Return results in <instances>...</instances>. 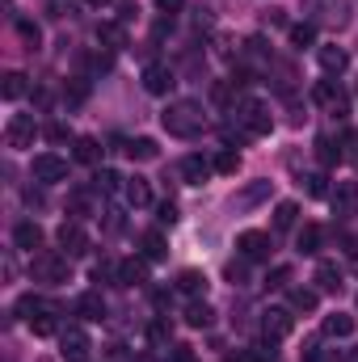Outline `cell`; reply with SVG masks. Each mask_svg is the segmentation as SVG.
I'll use <instances>...</instances> for the list:
<instances>
[{
    "label": "cell",
    "instance_id": "e575fe53",
    "mask_svg": "<svg viewBox=\"0 0 358 362\" xmlns=\"http://www.w3.org/2000/svg\"><path fill=\"white\" fill-rule=\"evenodd\" d=\"M215 173H236L241 169V152H232V148H224V152H215Z\"/></svg>",
    "mask_w": 358,
    "mask_h": 362
},
{
    "label": "cell",
    "instance_id": "f5cc1de1",
    "mask_svg": "<svg viewBox=\"0 0 358 362\" xmlns=\"http://www.w3.org/2000/svg\"><path fill=\"white\" fill-rule=\"evenodd\" d=\"M266 21H270V25H282L287 17H282V8H270V13H266Z\"/></svg>",
    "mask_w": 358,
    "mask_h": 362
},
{
    "label": "cell",
    "instance_id": "44dd1931",
    "mask_svg": "<svg viewBox=\"0 0 358 362\" xmlns=\"http://www.w3.org/2000/svg\"><path fill=\"white\" fill-rule=\"evenodd\" d=\"M321 240H325V232H321L316 223H304V232L295 236V249H299L304 257H312V253H321Z\"/></svg>",
    "mask_w": 358,
    "mask_h": 362
},
{
    "label": "cell",
    "instance_id": "9c48e42d",
    "mask_svg": "<svg viewBox=\"0 0 358 362\" xmlns=\"http://www.w3.org/2000/svg\"><path fill=\"white\" fill-rule=\"evenodd\" d=\"M173 85H178V76H173L169 64H148V68H144V89L152 93V97H165Z\"/></svg>",
    "mask_w": 358,
    "mask_h": 362
},
{
    "label": "cell",
    "instance_id": "7bdbcfd3",
    "mask_svg": "<svg viewBox=\"0 0 358 362\" xmlns=\"http://www.w3.org/2000/svg\"><path fill=\"white\" fill-rule=\"evenodd\" d=\"M42 135H47V139H51V144H68V135H72V131H68V127H64V122H51V127H47V131H42Z\"/></svg>",
    "mask_w": 358,
    "mask_h": 362
},
{
    "label": "cell",
    "instance_id": "4dcf8cb0",
    "mask_svg": "<svg viewBox=\"0 0 358 362\" xmlns=\"http://www.w3.org/2000/svg\"><path fill=\"white\" fill-rule=\"evenodd\" d=\"M312 42H316V25H312V21L291 25V47H299V51H304V47H312Z\"/></svg>",
    "mask_w": 358,
    "mask_h": 362
},
{
    "label": "cell",
    "instance_id": "7c38bea8",
    "mask_svg": "<svg viewBox=\"0 0 358 362\" xmlns=\"http://www.w3.org/2000/svg\"><path fill=\"white\" fill-rule=\"evenodd\" d=\"M291 329H295V316L287 308H270L266 316H262V333H266L270 341H282Z\"/></svg>",
    "mask_w": 358,
    "mask_h": 362
},
{
    "label": "cell",
    "instance_id": "d590c367",
    "mask_svg": "<svg viewBox=\"0 0 358 362\" xmlns=\"http://www.w3.org/2000/svg\"><path fill=\"white\" fill-rule=\"evenodd\" d=\"M38 312H47V303H42L38 295H21V299H17V316H21V320H34Z\"/></svg>",
    "mask_w": 358,
    "mask_h": 362
},
{
    "label": "cell",
    "instance_id": "ac0fdd59",
    "mask_svg": "<svg viewBox=\"0 0 358 362\" xmlns=\"http://www.w3.org/2000/svg\"><path fill=\"white\" fill-rule=\"evenodd\" d=\"M139 282H148V257H131V262H122V270H118V286H139Z\"/></svg>",
    "mask_w": 358,
    "mask_h": 362
},
{
    "label": "cell",
    "instance_id": "6da1fadb",
    "mask_svg": "<svg viewBox=\"0 0 358 362\" xmlns=\"http://www.w3.org/2000/svg\"><path fill=\"white\" fill-rule=\"evenodd\" d=\"M161 127H165L173 139H194V135H202L207 114H202L198 101H169V110L161 114Z\"/></svg>",
    "mask_w": 358,
    "mask_h": 362
},
{
    "label": "cell",
    "instance_id": "4fadbf2b",
    "mask_svg": "<svg viewBox=\"0 0 358 362\" xmlns=\"http://www.w3.org/2000/svg\"><path fill=\"white\" fill-rule=\"evenodd\" d=\"M312 282H316L321 295H337V291H342V266H337V262H321L316 274H312Z\"/></svg>",
    "mask_w": 358,
    "mask_h": 362
},
{
    "label": "cell",
    "instance_id": "db71d44e",
    "mask_svg": "<svg viewBox=\"0 0 358 362\" xmlns=\"http://www.w3.org/2000/svg\"><path fill=\"white\" fill-rule=\"evenodd\" d=\"M85 4H93V8H105V4H110V0H85Z\"/></svg>",
    "mask_w": 358,
    "mask_h": 362
},
{
    "label": "cell",
    "instance_id": "d4e9b609",
    "mask_svg": "<svg viewBox=\"0 0 358 362\" xmlns=\"http://www.w3.org/2000/svg\"><path fill=\"white\" fill-rule=\"evenodd\" d=\"M316 303H321V291H312V286L291 291V312H316Z\"/></svg>",
    "mask_w": 358,
    "mask_h": 362
},
{
    "label": "cell",
    "instance_id": "d6a6232c",
    "mask_svg": "<svg viewBox=\"0 0 358 362\" xmlns=\"http://www.w3.org/2000/svg\"><path fill=\"white\" fill-rule=\"evenodd\" d=\"M30 329H34V337H55V333H59V325H55L51 308H47V312H38V316L30 320Z\"/></svg>",
    "mask_w": 358,
    "mask_h": 362
},
{
    "label": "cell",
    "instance_id": "2e32d148",
    "mask_svg": "<svg viewBox=\"0 0 358 362\" xmlns=\"http://www.w3.org/2000/svg\"><path fill=\"white\" fill-rule=\"evenodd\" d=\"M321 329H325V337H350V333L358 329V320L350 316V312H333V316L321 320Z\"/></svg>",
    "mask_w": 358,
    "mask_h": 362
},
{
    "label": "cell",
    "instance_id": "4316f807",
    "mask_svg": "<svg viewBox=\"0 0 358 362\" xmlns=\"http://www.w3.org/2000/svg\"><path fill=\"white\" fill-rule=\"evenodd\" d=\"M178 291H181V295H202V291H207V274L181 270L178 274Z\"/></svg>",
    "mask_w": 358,
    "mask_h": 362
},
{
    "label": "cell",
    "instance_id": "816d5d0a",
    "mask_svg": "<svg viewBox=\"0 0 358 362\" xmlns=\"http://www.w3.org/2000/svg\"><path fill=\"white\" fill-rule=\"evenodd\" d=\"M215 101H232V85H215Z\"/></svg>",
    "mask_w": 358,
    "mask_h": 362
},
{
    "label": "cell",
    "instance_id": "60d3db41",
    "mask_svg": "<svg viewBox=\"0 0 358 362\" xmlns=\"http://www.w3.org/2000/svg\"><path fill=\"white\" fill-rule=\"evenodd\" d=\"M287 282H291V270H287V266H274V270H270V278H266V286H274V291H282Z\"/></svg>",
    "mask_w": 358,
    "mask_h": 362
},
{
    "label": "cell",
    "instance_id": "52a82bcc",
    "mask_svg": "<svg viewBox=\"0 0 358 362\" xmlns=\"http://www.w3.org/2000/svg\"><path fill=\"white\" fill-rule=\"evenodd\" d=\"M89 333L85 329H64L59 333V354H64V362H89Z\"/></svg>",
    "mask_w": 358,
    "mask_h": 362
},
{
    "label": "cell",
    "instance_id": "5bb4252c",
    "mask_svg": "<svg viewBox=\"0 0 358 362\" xmlns=\"http://www.w3.org/2000/svg\"><path fill=\"white\" fill-rule=\"evenodd\" d=\"M211 173H215V165H211L207 156H185V160H181V181H185V185H202Z\"/></svg>",
    "mask_w": 358,
    "mask_h": 362
},
{
    "label": "cell",
    "instance_id": "cb8c5ba5",
    "mask_svg": "<svg viewBox=\"0 0 358 362\" xmlns=\"http://www.w3.org/2000/svg\"><path fill=\"white\" fill-rule=\"evenodd\" d=\"M76 312H81L85 320H101V316H105V299H101V291H85V295L76 299Z\"/></svg>",
    "mask_w": 358,
    "mask_h": 362
},
{
    "label": "cell",
    "instance_id": "7402d4cb",
    "mask_svg": "<svg viewBox=\"0 0 358 362\" xmlns=\"http://www.w3.org/2000/svg\"><path fill=\"white\" fill-rule=\"evenodd\" d=\"M139 249H144L148 262H165V257H169V245H165L161 232H144V236H139Z\"/></svg>",
    "mask_w": 358,
    "mask_h": 362
},
{
    "label": "cell",
    "instance_id": "ffe728a7",
    "mask_svg": "<svg viewBox=\"0 0 358 362\" xmlns=\"http://www.w3.org/2000/svg\"><path fill=\"white\" fill-rule=\"evenodd\" d=\"M122 198H127V206H148L152 202V189H148L144 177H131V181H122Z\"/></svg>",
    "mask_w": 358,
    "mask_h": 362
},
{
    "label": "cell",
    "instance_id": "11a10c76",
    "mask_svg": "<svg viewBox=\"0 0 358 362\" xmlns=\"http://www.w3.org/2000/svg\"><path fill=\"white\" fill-rule=\"evenodd\" d=\"M139 362H152V358H148V354H144V358H139Z\"/></svg>",
    "mask_w": 358,
    "mask_h": 362
},
{
    "label": "cell",
    "instance_id": "3957f363",
    "mask_svg": "<svg viewBox=\"0 0 358 362\" xmlns=\"http://www.w3.org/2000/svg\"><path fill=\"white\" fill-rule=\"evenodd\" d=\"M30 274H34V282H51V286L55 282H68L72 278V257L68 253H38Z\"/></svg>",
    "mask_w": 358,
    "mask_h": 362
},
{
    "label": "cell",
    "instance_id": "1f68e13d",
    "mask_svg": "<svg viewBox=\"0 0 358 362\" xmlns=\"http://www.w3.org/2000/svg\"><path fill=\"white\" fill-rule=\"evenodd\" d=\"M295 215H299V206H295V202H278V206H274V228H278V232L295 228Z\"/></svg>",
    "mask_w": 358,
    "mask_h": 362
},
{
    "label": "cell",
    "instance_id": "e0dca14e",
    "mask_svg": "<svg viewBox=\"0 0 358 362\" xmlns=\"http://www.w3.org/2000/svg\"><path fill=\"white\" fill-rule=\"evenodd\" d=\"M13 245L25 249V253L42 249V228H38V223H17V228H13Z\"/></svg>",
    "mask_w": 358,
    "mask_h": 362
},
{
    "label": "cell",
    "instance_id": "9a60e30c",
    "mask_svg": "<svg viewBox=\"0 0 358 362\" xmlns=\"http://www.w3.org/2000/svg\"><path fill=\"white\" fill-rule=\"evenodd\" d=\"M316 59H321V68H325L329 76H342V72L350 68V55H346L342 47H321V51H316Z\"/></svg>",
    "mask_w": 358,
    "mask_h": 362
},
{
    "label": "cell",
    "instance_id": "74e56055",
    "mask_svg": "<svg viewBox=\"0 0 358 362\" xmlns=\"http://www.w3.org/2000/svg\"><path fill=\"white\" fill-rule=\"evenodd\" d=\"M308 194H312V198H325V194H329V177H325V173H308Z\"/></svg>",
    "mask_w": 358,
    "mask_h": 362
},
{
    "label": "cell",
    "instance_id": "bcb514c9",
    "mask_svg": "<svg viewBox=\"0 0 358 362\" xmlns=\"http://www.w3.org/2000/svg\"><path fill=\"white\" fill-rule=\"evenodd\" d=\"M224 274H228L236 286H245V274H249V270H245V262H228V270H224Z\"/></svg>",
    "mask_w": 358,
    "mask_h": 362
},
{
    "label": "cell",
    "instance_id": "c3c4849f",
    "mask_svg": "<svg viewBox=\"0 0 358 362\" xmlns=\"http://www.w3.org/2000/svg\"><path fill=\"white\" fill-rule=\"evenodd\" d=\"M274 358H278V350H274V341L266 337V341L258 346V362H274Z\"/></svg>",
    "mask_w": 358,
    "mask_h": 362
},
{
    "label": "cell",
    "instance_id": "8d00e7d4",
    "mask_svg": "<svg viewBox=\"0 0 358 362\" xmlns=\"http://www.w3.org/2000/svg\"><path fill=\"white\" fill-rule=\"evenodd\" d=\"M316 156H321V165H337V160H342V148H333V139L321 135V139H316Z\"/></svg>",
    "mask_w": 358,
    "mask_h": 362
},
{
    "label": "cell",
    "instance_id": "f35d334b",
    "mask_svg": "<svg viewBox=\"0 0 358 362\" xmlns=\"http://www.w3.org/2000/svg\"><path fill=\"white\" fill-rule=\"evenodd\" d=\"M97 189H105V194H110V189H122V177H118L114 169H101V173H97Z\"/></svg>",
    "mask_w": 358,
    "mask_h": 362
},
{
    "label": "cell",
    "instance_id": "7a4b0ae2",
    "mask_svg": "<svg viewBox=\"0 0 358 362\" xmlns=\"http://www.w3.org/2000/svg\"><path fill=\"white\" fill-rule=\"evenodd\" d=\"M236 122H241V135H249V139H258V135H270V127H274V118H270V110L262 101H236Z\"/></svg>",
    "mask_w": 358,
    "mask_h": 362
},
{
    "label": "cell",
    "instance_id": "484cf974",
    "mask_svg": "<svg viewBox=\"0 0 358 362\" xmlns=\"http://www.w3.org/2000/svg\"><path fill=\"white\" fill-rule=\"evenodd\" d=\"M211 320H215V312H211V303H198V299H194V303L185 308V325H190V329H207Z\"/></svg>",
    "mask_w": 358,
    "mask_h": 362
},
{
    "label": "cell",
    "instance_id": "f907efd6",
    "mask_svg": "<svg viewBox=\"0 0 358 362\" xmlns=\"http://www.w3.org/2000/svg\"><path fill=\"white\" fill-rule=\"evenodd\" d=\"M173 362H194V354H190V346H173Z\"/></svg>",
    "mask_w": 358,
    "mask_h": 362
},
{
    "label": "cell",
    "instance_id": "836d02e7",
    "mask_svg": "<svg viewBox=\"0 0 358 362\" xmlns=\"http://www.w3.org/2000/svg\"><path fill=\"white\" fill-rule=\"evenodd\" d=\"M118 270H122V262H97V266H93V282L118 286Z\"/></svg>",
    "mask_w": 358,
    "mask_h": 362
},
{
    "label": "cell",
    "instance_id": "9f6ffc18",
    "mask_svg": "<svg viewBox=\"0 0 358 362\" xmlns=\"http://www.w3.org/2000/svg\"><path fill=\"white\" fill-rule=\"evenodd\" d=\"M354 362H358V354H354Z\"/></svg>",
    "mask_w": 358,
    "mask_h": 362
},
{
    "label": "cell",
    "instance_id": "277c9868",
    "mask_svg": "<svg viewBox=\"0 0 358 362\" xmlns=\"http://www.w3.org/2000/svg\"><path fill=\"white\" fill-rule=\"evenodd\" d=\"M34 139H38V122H34V114H13L8 127H4V144L21 152V148H34Z\"/></svg>",
    "mask_w": 358,
    "mask_h": 362
},
{
    "label": "cell",
    "instance_id": "b9f144b4",
    "mask_svg": "<svg viewBox=\"0 0 358 362\" xmlns=\"http://www.w3.org/2000/svg\"><path fill=\"white\" fill-rule=\"evenodd\" d=\"M17 30H21V38H25L30 47H38V42H42V34H38V25H34V21H17Z\"/></svg>",
    "mask_w": 358,
    "mask_h": 362
},
{
    "label": "cell",
    "instance_id": "8992f818",
    "mask_svg": "<svg viewBox=\"0 0 358 362\" xmlns=\"http://www.w3.org/2000/svg\"><path fill=\"white\" fill-rule=\"evenodd\" d=\"M68 177V160L64 156H55V152H42V156H34V181L38 185H55V181Z\"/></svg>",
    "mask_w": 358,
    "mask_h": 362
},
{
    "label": "cell",
    "instance_id": "83f0119b",
    "mask_svg": "<svg viewBox=\"0 0 358 362\" xmlns=\"http://www.w3.org/2000/svg\"><path fill=\"white\" fill-rule=\"evenodd\" d=\"M122 152H127L131 160H156V152H161V148H156V139H131Z\"/></svg>",
    "mask_w": 358,
    "mask_h": 362
},
{
    "label": "cell",
    "instance_id": "7dc6e473",
    "mask_svg": "<svg viewBox=\"0 0 358 362\" xmlns=\"http://www.w3.org/2000/svg\"><path fill=\"white\" fill-rule=\"evenodd\" d=\"M156 8H161L165 17H173V13H181V8H185V0H156Z\"/></svg>",
    "mask_w": 358,
    "mask_h": 362
},
{
    "label": "cell",
    "instance_id": "681fc988",
    "mask_svg": "<svg viewBox=\"0 0 358 362\" xmlns=\"http://www.w3.org/2000/svg\"><path fill=\"white\" fill-rule=\"evenodd\" d=\"M161 223H178V206L173 202H161V215H156Z\"/></svg>",
    "mask_w": 358,
    "mask_h": 362
},
{
    "label": "cell",
    "instance_id": "30bf717a",
    "mask_svg": "<svg viewBox=\"0 0 358 362\" xmlns=\"http://www.w3.org/2000/svg\"><path fill=\"white\" fill-rule=\"evenodd\" d=\"M270 194H274V181H249V185H245V189H236V198H232V206H236V211H253V206H262V202H266Z\"/></svg>",
    "mask_w": 358,
    "mask_h": 362
},
{
    "label": "cell",
    "instance_id": "f1b7e54d",
    "mask_svg": "<svg viewBox=\"0 0 358 362\" xmlns=\"http://www.w3.org/2000/svg\"><path fill=\"white\" fill-rule=\"evenodd\" d=\"M72 156H76L81 165H97V160H101V144H97V139H89V135H81Z\"/></svg>",
    "mask_w": 358,
    "mask_h": 362
},
{
    "label": "cell",
    "instance_id": "603a6c76",
    "mask_svg": "<svg viewBox=\"0 0 358 362\" xmlns=\"http://www.w3.org/2000/svg\"><path fill=\"white\" fill-rule=\"evenodd\" d=\"M25 93H30L25 72H4V85H0V97H4V101H21Z\"/></svg>",
    "mask_w": 358,
    "mask_h": 362
},
{
    "label": "cell",
    "instance_id": "d6986e66",
    "mask_svg": "<svg viewBox=\"0 0 358 362\" xmlns=\"http://www.w3.org/2000/svg\"><path fill=\"white\" fill-rule=\"evenodd\" d=\"M97 42H101L105 51H122V47H127V30H122L118 21H105V25H97Z\"/></svg>",
    "mask_w": 358,
    "mask_h": 362
},
{
    "label": "cell",
    "instance_id": "ab89813d",
    "mask_svg": "<svg viewBox=\"0 0 358 362\" xmlns=\"http://www.w3.org/2000/svg\"><path fill=\"white\" fill-rule=\"evenodd\" d=\"M68 206H72V215H89V194H85V189H76V194H72V198H68Z\"/></svg>",
    "mask_w": 358,
    "mask_h": 362
},
{
    "label": "cell",
    "instance_id": "5b68a950",
    "mask_svg": "<svg viewBox=\"0 0 358 362\" xmlns=\"http://www.w3.org/2000/svg\"><path fill=\"white\" fill-rule=\"evenodd\" d=\"M236 249H241L245 262H270L274 240H270V232H241L236 236Z\"/></svg>",
    "mask_w": 358,
    "mask_h": 362
},
{
    "label": "cell",
    "instance_id": "ba28073f",
    "mask_svg": "<svg viewBox=\"0 0 358 362\" xmlns=\"http://www.w3.org/2000/svg\"><path fill=\"white\" fill-rule=\"evenodd\" d=\"M312 101H316V105H325L329 114H346V105H350V97H346V89H342L337 81H316Z\"/></svg>",
    "mask_w": 358,
    "mask_h": 362
},
{
    "label": "cell",
    "instance_id": "8fae6325",
    "mask_svg": "<svg viewBox=\"0 0 358 362\" xmlns=\"http://www.w3.org/2000/svg\"><path fill=\"white\" fill-rule=\"evenodd\" d=\"M55 236H59V253H68V257H85L89 253V236H85L81 223H64Z\"/></svg>",
    "mask_w": 358,
    "mask_h": 362
},
{
    "label": "cell",
    "instance_id": "f6af8a7d",
    "mask_svg": "<svg viewBox=\"0 0 358 362\" xmlns=\"http://www.w3.org/2000/svg\"><path fill=\"white\" fill-rule=\"evenodd\" d=\"M148 337H152L156 346H165V341H169V325H165V320H156V325L148 329Z\"/></svg>",
    "mask_w": 358,
    "mask_h": 362
},
{
    "label": "cell",
    "instance_id": "ee69618b",
    "mask_svg": "<svg viewBox=\"0 0 358 362\" xmlns=\"http://www.w3.org/2000/svg\"><path fill=\"white\" fill-rule=\"evenodd\" d=\"M304 362H342V358H337V350H316V346H312Z\"/></svg>",
    "mask_w": 358,
    "mask_h": 362
},
{
    "label": "cell",
    "instance_id": "f546056e",
    "mask_svg": "<svg viewBox=\"0 0 358 362\" xmlns=\"http://www.w3.org/2000/svg\"><path fill=\"white\" fill-rule=\"evenodd\" d=\"M354 202H358V185H354V181H346V185L333 194V206H337V215H350V211H354Z\"/></svg>",
    "mask_w": 358,
    "mask_h": 362
}]
</instances>
